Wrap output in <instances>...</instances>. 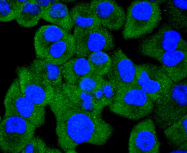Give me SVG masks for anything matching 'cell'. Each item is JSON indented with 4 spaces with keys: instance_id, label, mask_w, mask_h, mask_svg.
Returning a JSON list of instances; mask_svg holds the SVG:
<instances>
[{
    "instance_id": "6da1fadb",
    "label": "cell",
    "mask_w": 187,
    "mask_h": 153,
    "mask_svg": "<svg viewBox=\"0 0 187 153\" xmlns=\"http://www.w3.org/2000/svg\"><path fill=\"white\" fill-rule=\"evenodd\" d=\"M56 120V132L58 145L66 153L75 152L79 145L96 146L105 144L114 129L101 115L83 111L69 99L61 87L56 89L49 104Z\"/></svg>"
},
{
    "instance_id": "7a4b0ae2",
    "label": "cell",
    "mask_w": 187,
    "mask_h": 153,
    "mask_svg": "<svg viewBox=\"0 0 187 153\" xmlns=\"http://www.w3.org/2000/svg\"><path fill=\"white\" fill-rule=\"evenodd\" d=\"M165 1L138 0L131 2L126 13L122 32L123 38H142L152 33L161 21L160 5Z\"/></svg>"
},
{
    "instance_id": "3957f363",
    "label": "cell",
    "mask_w": 187,
    "mask_h": 153,
    "mask_svg": "<svg viewBox=\"0 0 187 153\" xmlns=\"http://www.w3.org/2000/svg\"><path fill=\"white\" fill-rule=\"evenodd\" d=\"M152 119L163 130L187 114V82L173 83L154 103Z\"/></svg>"
},
{
    "instance_id": "277c9868",
    "label": "cell",
    "mask_w": 187,
    "mask_h": 153,
    "mask_svg": "<svg viewBox=\"0 0 187 153\" xmlns=\"http://www.w3.org/2000/svg\"><path fill=\"white\" fill-rule=\"evenodd\" d=\"M154 103L143 91L134 86L116 90L108 106L113 113L132 120L145 117L152 113Z\"/></svg>"
},
{
    "instance_id": "5b68a950",
    "label": "cell",
    "mask_w": 187,
    "mask_h": 153,
    "mask_svg": "<svg viewBox=\"0 0 187 153\" xmlns=\"http://www.w3.org/2000/svg\"><path fill=\"white\" fill-rule=\"evenodd\" d=\"M36 128L22 117L4 115L0 124L1 151L4 153H20L35 136Z\"/></svg>"
},
{
    "instance_id": "8992f818",
    "label": "cell",
    "mask_w": 187,
    "mask_h": 153,
    "mask_svg": "<svg viewBox=\"0 0 187 153\" xmlns=\"http://www.w3.org/2000/svg\"><path fill=\"white\" fill-rule=\"evenodd\" d=\"M4 115L22 117L38 128L45 121V107L38 106L29 100L21 91L17 78L10 85L4 97Z\"/></svg>"
},
{
    "instance_id": "52a82bcc",
    "label": "cell",
    "mask_w": 187,
    "mask_h": 153,
    "mask_svg": "<svg viewBox=\"0 0 187 153\" xmlns=\"http://www.w3.org/2000/svg\"><path fill=\"white\" fill-rule=\"evenodd\" d=\"M75 56L87 58L96 52L112 50L115 47L114 37L109 30L102 25L86 30H74Z\"/></svg>"
},
{
    "instance_id": "ba28073f",
    "label": "cell",
    "mask_w": 187,
    "mask_h": 153,
    "mask_svg": "<svg viewBox=\"0 0 187 153\" xmlns=\"http://www.w3.org/2000/svg\"><path fill=\"white\" fill-rule=\"evenodd\" d=\"M134 86L145 92L154 102L173 83L159 65L145 63L136 64Z\"/></svg>"
},
{
    "instance_id": "9c48e42d",
    "label": "cell",
    "mask_w": 187,
    "mask_h": 153,
    "mask_svg": "<svg viewBox=\"0 0 187 153\" xmlns=\"http://www.w3.org/2000/svg\"><path fill=\"white\" fill-rule=\"evenodd\" d=\"M187 50V43L180 33L166 22L153 33L142 38L138 46L139 53Z\"/></svg>"
},
{
    "instance_id": "30bf717a",
    "label": "cell",
    "mask_w": 187,
    "mask_h": 153,
    "mask_svg": "<svg viewBox=\"0 0 187 153\" xmlns=\"http://www.w3.org/2000/svg\"><path fill=\"white\" fill-rule=\"evenodd\" d=\"M16 72L24 95L38 106L45 107L49 105L54 96L55 89L39 79L29 66H18Z\"/></svg>"
},
{
    "instance_id": "8fae6325",
    "label": "cell",
    "mask_w": 187,
    "mask_h": 153,
    "mask_svg": "<svg viewBox=\"0 0 187 153\" xmlns=\"http://www.w3.org/2000/svg\"><path fill=\"white\" fill-rule=\"evenodd\" d=\"M152 118H146L136 124L130 134L128 150L130 153H158L161 144Z\"/></svg>"
},
{
    "instance_id": "7c38bea8",
    "label": "cell",
    "mask_w": 187,
    "mask_h": 153,
    "mask_svg": "<svg viewBox=\"0 0 187 153\" xmlns=\"http://www.w3.org/2000/svg\"><path fill=\"white\" fill-rule=\"evenodd\" d=\"M142 55L153 58L160 66L174 83L185 79L187 76V50L164 52H146Z\"/></svg>"
},
{
    "instance_id": "4fadbf2b",
    "label": "cell",
    "mask_w": 187,
    "mask_h": 153,
    "mask_svg": "<svg viewBox=\"0 0 187 153\" xmlns=\"http://www.w3.org/2000/svg\"><path fill=\"white\" fill-rule=\"evenodd\" d=\"M111 65L106 75L107 80L116 90L134 86L136 75V65L120 48L112 53Z\"/></svg>"
},
{
    "instance_id": "5bb4252c",
    "label": "cell",
    "mask_w": 187,
    "mask_h": 153,
    "mask_svg": "<svg viewBox=\"0 0 187 153\" xmlns=\"http://www.w3.org/2000/svg\"><path fill=\"white\" fill-rule=\"evenodd\" d=\"M93 12L101 25L110 31L122 28L126 18L123 8L112 0H93L89 3Z\"/></svg>"
},
{
    "instance_id": "9a60e30c",
    "label": "cell",
    "mask_w": 187,
    "mask_h": 153,
    "mask_svg": "<svg viewBox=\"0 0 187 153\" xmlns=\"http://www.w3.org/2000/svg\"><path fill=\"white\" fill-rule=\"evenodd\" d=\"M71 33L53 24L43 25L36 32L34 46L37 58L43 59L50 47Z\"/></svg>"
},
{
    "instance_id": "2e32d148",
    "label": "cell",
    "mask_w": 187,
    "mask_h": 153,
    "mask_svg": "<svg viewBox=\"0 0 187 153\" xmlns=\"http://www.w3.org/2000/svg\"><path fill=\"white\" fill-rule=\"evenodd\" d=\"M29 66L39 79L55 89L60 87L64 83L61 66L45 59L37 58Z\"/></svg>"
},
{
    "instance_id": "e0dca14e",
    "label": "cell",
    "mask_w": 187,
    "mask_h": 153,
    "mask_svg": "<svg viewBox=\"0 0 187 153\" xmlns=\"http://www.w3.org/2000/svg\"><path fill=\"white\" fill-rule=\"evenodd\" d=\"M187 0H167L164 3L166 22L180 33L187 31Z\"/></svg>"
},
{
    "instance_id": "ac0fdd59",
    "label": "cell",
    "mask_w": 187,
    "mask_h": 153,
    "mask_svg": "<svg viewBox=\"0 0 187 153\" xmlns=\"http://www.w3.org/2000/svg\"><path fill=\"white\" fill-rule=\"evenodd\" d=\"M61 88L69 99L78 107L87 112L101 116L102 110L92 93L83 91L74 85L64 82Z\"/></svg>"
},
{
    "instance_id": "d6986e66",
    "label": "cell",
    "mask_w": 187,
    "mask_h": 153,
    "mask_svg": "<svg viewBox=\"0 0 187 153\" xmlns=\"http://www.w3.org/2000/svg\"><path fill=\"white\" fill-rule=\"evenodd\" d=\"M76 44L74 36L70 34L52 45L43 59L62 66L75 56Z\"/></svg>"
},
{
    "instance_id": "ffe728a7",
    "label": "cell",
    "mask_w": 187,
    "mask_h": 153,
    "mask_svg": "<svg viewBox=\"0 0 187 153\" xmlns=\"http://www.w3.org/2000/svg\"><path fill=\"white\" fill-rule=\"evenodd\" d=\"M41 18L70 33L74 28L70 11L65 4L59 0L42 11Z\"/></svg>"
},
{
    "instance_id": "44dd1931",
    "label": "cell",
    "mask_w": 187,
    "mask_h": 153,
    "mask_svg": "<svg viewBox=\"0 0 187 153\" xmlns=\"http://www.w3.org/2000/svg\"><path fill=\"white\" fill-rule=\"evenodd\" d=\"M64 82L75 85L92 72L87 58L74 56L61 66Z\"/></svg>"
},
{
    "instance_id": "7402d4cb",
    "label": "cell",
    "mask_w": 187,
    "mask_h": 153,
    "mask_svg": "<svg viewBox=\"0 0 187 153\" xmlns=\"http://www.w3.org/2000/svg\"><path fill=\"white\" fill-rule=\"evenodd\" d=\"M70 12L74 30H85L101 25L91 10L89 3H76Z\"/></svg>"
},
{
    "instance_id": "603a6c76",
    "label": "cell",
    "mask_w": 187,
    "mask_h": 153,
    "mask_svg": "<svg viewBox=\"0 0 187 153\" xmlns=\"http://www.w3.org/2000/svg\"><path fill=\"white\" fill-rule=\"evenodd\" d=\"M170 146L176 150H187V114L163 130Z\"/></svg>"
},
{
    "instance_id": "cb8c5ba5",
    "label": "cell",
    "mask_w": 187,
    "mask_h": 153,
    "mask_svg": "<svg viewBox=\"0 0 187 153\" xmlns=\"http://www.w3.org/2000/svg\"><path fill=\"white\" fill-rule=\"evenodd\" d=\"M42 10L36 0H27L23 5L16 19L21 27H34L41 18Z\"/></svg>"
},
{
    "instance_id": "d4e9b609",
    "label": "cell",
    "mask_w": 187,
    "mask_h": 153,
    "mask_svg": "<svg viewBox=\"0 0 187 153\" xmlns=\"http://www.w3.org/2000/svg\"><path fill=\"white\" fill-rule=\"evenodd\" d=\"M92 72L98 75L103 76L109 72L111 65V59L106 52H94L87 58Z\"/></svg>"
},
{
    "instance_id": "484cf974",
    "label": "cell",
    "mask_w": 187,
    "mask_h": 153,
    "mask_svg": "<svg viewBox=\"0 0 187 153\" xmlns=\"http://www.w3.org/2000/svg\"><path fill=\"white\" fill-rule=\"evenodd\" d=\"M26 0H1L0 21L7 22L16 19Z\"/></svg>"
},
{
    "instance_id": "4316f807",
    "label": "cell",
    "mask_w": 187,
    "mask_h": 153,
    "mask_svg": "<svg viewBox=\"0 0 187 153\" xmlns=\"http://www.w3.org/2000/svg\"><path fill=\"white\" fill-rule=\"evenodd\" d=\"M60 150L48 146L41 138L34 136L22 150V153H61Z\"/></svg>"
},
{
    "instance_id": "83f0119b",
    "label": "cell",
    "mask_w": 187,
    "mask_h": 153,
    "mask_svg": "<svg viewBox=\"0 0 187 153\" xmlns=\"http://www.w3.org/2000/svg\"><path fill=\"white\" fill-rule=\"evenodd\" d=\"M104 79L92 72L81 79L75 85L81 90L93 93L101 86Z\"/></svg>"
},
{
    "instance_id": "f1b7e54d",
    "label": "cell",
    "mask_w": 187,
    "mask_h": 153,
    "mask_svg": "<svg viewBox=\"0 0 187 153\" xmlns=\"http://www.w3.org/2000/svg\"><path fill=\"white\" fill-rule=\"evenodd\" d=\"M102 95V104L104 108L109 106L113 100L116 92V89L110 81L104 79L100 86Z\"/></svg>"
},
{
    "instance_id": "f546056e",
    "label": "cell",
    "mask_w": 187,
    "mask_h": 153,
    "mask_svg": "<svg viewBox=\"0 0 187 153\" xmlns=\"http://www.w3.org/2000/svg\"><path fill=\"white\" fill-rule=\"evenodd\" d=\"M37 2L42 8V11L51 4L58 0H37Z\"/></svg>"
}]
</instances>
